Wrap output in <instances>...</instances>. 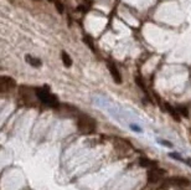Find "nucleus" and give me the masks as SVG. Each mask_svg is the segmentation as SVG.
Masks as SVG:
<instances>
[{"label": "nucleus", "instance_id": "nucleus-13", "mask_svg": "<svg viewBox=\"0 0 191 190\" xmlns=\"http://www.w3.org/2000/svg\"><path fill=\"white\" fill-rule=\"evenodd\" d=\"M178 112L181 113L184 117H189V111H188L185 107H183V106H180V107L178 108Z\"/></svg>", "mask_w": 191, "mask_h": 190}, {"label": "nucleus", "instance_id": "nucleus-10", "mask_svg": "<svg viewBox=\"0 0 191 190\" xmlns=\"http://www.w3.org/2000/svg\"><path fill=\"white\" fill-rule=\"evenodd\" d=\"M83 41H85V44L87 45V47H90L92 51H96L95 44H93V39H92L90 35H86V36L83 37Z\"/></svg>", "mask_w": 191, "mask_h": 190}, {"label": "nucleus", "instance_id": "nucleus-3", "mask_svg": "<svg viewBox=\"0 0 191 190\" xmlns=\"http://www.w3.org/2000/svg\"><path fill=\"white\" fill-rule=\"evenodd\" d=\"M19 97H20L21 102L25 103L26 106H34V103H35L34 97H36L35 88L28 87V86H21L19 88Z\"/></svg>", "mask_w": 191, "mask_h": 190}, {"label": "nucleus", "instance_id": "nucleus-8", "mask_svg": "<svg viewBox=\"0 0 191 190\" xmlns=\"http://www.w3.org/2000/svg\"><path fill=\"white\" fill-rule=\"evenodd\" d=\"M61 59H62V62H64L65 67H71L72 66V59L70 57V55L66 51L61 52Z\"/></svg>", "mask_w": 191, "mask_h": 190}, {"label": "nucleus", "instance_id": "nucleus-1", "mask_svg": "<svg viewBox=\"0 0 191 190\" xmlns=\"http://www.w3.org/2000/svg\"><path fill=\"white\" fill-rule=\"evenodd\" d=\"M35 93H36V98L44 103L45 106L52 107V108H57L60 107V102L57 101V97L52 95L49 90L46 88H35Z\"/></svg>", "mask_w": 191, "mask_h": 190}, {"label": "nucleus", "instance_id": "nucleus-5", "mask_svg": "<svg viewBox=\"0 0 191 190\" xmlns=\"http://www.w3.org/2000/svg\"><path fill=\"white\" fill-rule=\"evenodd\" d=\"M166 185H174V187H188L190 184V182L186 178L183 177H171L169 179L165 180Z\"/></svg>", "mask_w": 191, "mask_h": 190}, {"label": "nucleus", "instance_id": "nucleus-6", "mask_svg": "<svg viewBox=\"0 0 191 190\" xmlns=\"http://www.w3.org/2000/svg\"><path fill=\"white\" fill-rule=\"evenodd\" d=\"M107 68H108V71H109L112 78L114 80V82L118 83V85H121V83H122V76H121V73H119V70L116 67V65L113 62H111V61H108V62H107Z\"/></svg>", "mask_w": 191, "mask_h": 190}, {"label": "nucleus", "instance_id": "nucleus-15", "mask_svg": "<svg viewBox=\"0 0 191 190\" xmlns=\"http://www.w3.org/2000/svg\"><path fill=\"white\" fill-rule=\"evenodd\" d=\"M9 1H14V0H9Z\"/></svg>", "mask_w": 191, "mask_h": 190}, {"label": "nucleus", "instance_id": "nucleus-2", "mask_svg": "<svg viewBox=\"0 0 191 190\" xmlns=\"http://www.w3.org/2000/svg\"><path fill=\"white\" fill-rule=\"evenodd\" d=\"M77 128L82 134H92L95 133L97 128V123L92 117L86 114H80L77 119Z\"/></svg>", "mask_w": 191, "mask_h": 190}, {"label": "nucleus", "instance_id": "nucleus-12", "mask_svg": "<svg viewBox=\"0 0 191 190\" xmlns=\"http://www.w3.org/2000/svg\"><path fill=\"white\" fill-rule=\"evenodd\" d=\"M139 163H140L142 166H153V165H155V163L150 161L149 159H147V158H142L139 160Z\"/></svg>", "mask_w": 191, "mask_h": 190}, {"label": "nucleus", "instance_id": "nucleus-7", "mask_svg": "<svg viewBox=\"0 0 191 190\" xmlns=\"http://www.w3.org/2000/svg\"><path fill=\"white\" fill-rule=\"evenodd\" d=\"M25 60H26V62L29 63V65H31L32 67H41V65H42L40 59H36V57H34L31 55H26Z\"/></svg>", "mask_w": 191, "mask_h": 190}, {"label": "nucleus", "instance_id": "nucleus-4", "mask_svg": "<svg viewBox=\"0 0 191 190\" xmlns=\"http://www.w3.org/2000/svg\"><path fill=\"white\" fill-rule=\"evenodd\" d=\"M16 86V82L14 78L8 77V76H1L0 77V91L1 93H5L6 91L13 90Z\"/></svg>", "mask_w": 191, "mask_h": 190}, {"label": "nucleus", "instance_id": "nucleus-14", "mask_svg": "<svg viewBox=\"0 0 191 190\" xmlns=\"http://www.w3.org/2000/svg\"><path fill=\"white\" fill-rule=\"evenodd\" d=\"M55 5H56L57 11H60V13H62V11H64V5H62V3H61V1L55 0Z\"/></svg>", "mask_w": 191, "mask_h": 190}, {"label": "nucleus", "instance_id": "nucleus-9", "mask_svg": "<svg viewBox=\"0 0 191 190\" xmlns=\"http://www.w3.org/2000/svg\"><path fill=\"white\" fill-rule=\"evenodd\" d=\"M165 106H166V109L169 111V113L171 114V117H173L175 121H180V116H179V113H178V109L173 108V107H171L169 103H166Z\"/></svg>", "mask_w": 191, "mask_h": 190}, {"label": "nucleus", "instance_id": "nucleus-11", "mask_svg": "<svg viewBox=\"0 0 191 190\" xmlns=\"http://www.w3.org/2000/svg\"><path fill=\"white\" fill-rule=\"evenodd\" d=\"M135 82H137V85H138V86H139V87L145 92V95L147 96L149 95L148 91H147V87H145V85H144V81L142 80V77H138V76H137V77H135Z\"/></svg>", "mask_w": 191, "mask_h": 190}]
</instances>
